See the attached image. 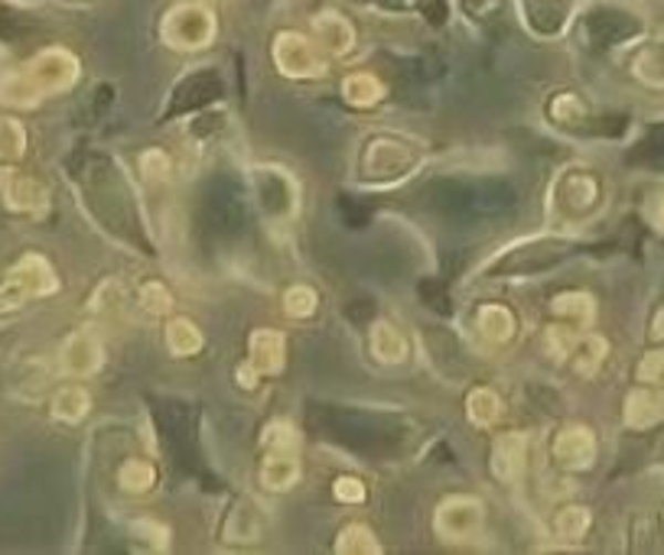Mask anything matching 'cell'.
Segmentation results:
<instances>
[{"label": "cell", "mask_w": 664, "mask_h": 555, "mask_svg": "<svg viewBox=\"0 0 664 555\" xmlns=\"http://www.w3.org/2000/svg\"><path fill=\"white\" fill-rule=\"evenodd\" d=\"M0 199L10 212H20V215H36L50 205L46 185L13 169H0Z\"/></svg>", "instance_id": "obj_8"}, {"label": "cell", "mask_w": 664, "mask_h": 555, "mask_svg": "<svg viewBox=\"0 0 664 555\" xmlns=\"http://www.w3.org/2000/svg\"><path fill=\"white\" fill-rule=\"evenodd\" d=\"M118 484H122L124 494H147L157 484V468L144 458H130L118 471Z\"/></svg>", "instance_id": "obj_27"}, {"label": "cell", "mask_w": 664, "mask_h": 555, "mask_svg": "<svg viewBox=\"0 0 664 555\" xmlns=\"http://www.w3.org/2000/svg\"><path fill=\"white\" fill-rule=\"evenodd\" d=\"M368 344H371V354L381 364H401L408 357V338L398 332L391 322H375Z\"/></svg>", "instance_id": "obj_17"}, {"label": "cell", "mask_w": 664, "mask_h": 555, "mask_svg": "<svg viewBox=\"0 0 664 555\" xmlns=\"http://www.w3.org/2000/svg\"><path fill=\"white\" fill-rule=\"evenodd\" d=\"M261 445H264L267 451H297L301 439H297V429H294L287 419H274V423L264 426Z\"/></svg>", "instance_id": "obj_30"}, {"label": "cell", "mask_w": 664, "mask_h": 555, "mask_svg": "<svg viewBox=\"0 0 664 555\" xmlns=\"http://www.w3.org/2000/svg\"><path fill=\"white\" fill-rule=\"evenodd\" d=\"M257 381H261V374L254 371V364H242V367H239V384H242L244 389H254L257 387Z\"/></svg>", "instance_id": "obj_38"}, {"label": "cell", "mask_w": 664, "mask_h": 555, "mask_svg": "<svg viewBox=\"0 0 664 555\" xmlns=\"http://www.w3.org/2000/svg\"><path fill=\"white\" fill-rule=\"evenodd\" d=\"M645 218L664 234V189L662 192H655V195H649V202H645Z\"/></svg>", "instance_id": "obj_37"}, {"label": "cell", "mask_w": 664, "mask_h": 555, "mask_svg": "<svg viewBox=\"0 0 664 555\" xmlns=\"http://www.w3.org/2000/svg\"><path fill=\"white\" fill-rule=\"evenodd\" d=\"M336 553L339 555H381L378 536L365 526V523H349L339 536H336Z\"/></svg>", "instance_id": "obj_26"}, {"label": "cell", "mask_w": 664, "mask_h": 555, "mask_svg": "<svg viewBox=\"0 0 664 555\" xmlns=\"http://www.w3.org/2000/svg\"><path fill=\"white\" fill-rule=\"evenodd\" d=\"M635 374H639L642 384H658V387H664V351L645 354V361L639 364Z\"/></svg>", "instance_id": "obj_35"}, {"label": "cell", "mask_w": 664, "mask_h": 555, "mask_svg": "<svg viewBox=\"0 0 664 555\" xmlns=\"http://www.w3.org/2000/svg\"><path fill=\"white\" fill-rule=\"evenodd\" d=\"M577 341H580V332H573V325H554V329H547V351L554 357H570L573 348H577Z\"/></svg>", "instance_id": "obj_33"}, {"label": "cell", "mask_w": 664, "mask_h": 555, "mask_svg": "<svg viewBox=\"0 0 664 555\" xmlns=\"http://www.w3.org/2000/svg\"><path fill=\"white\" fill-rule=\"evenodd\" d=\"M632 72H635L639 82H645V85H652V88H664V36L652 40V43L635 56Z\"/></svg>", "instance_id": "obj_23"}, {"label": "cell", "mask_w": 664, "mask_h": 555, "mask_svg": "<svg viewBox=\"0 0 664 555\" xmlns=\"http://www.w3.org/2000/svg\"><path fill=\"white\" fill-rule=\"evenodd\" d=\"M605 351H609V344H605V338L600 334H580V341H577V348H573V367L583 374V377H593L600 367H603L605 361Z\"/></svg>", "instance_id": "obj_25"}, {"label": "cell", "mask_w": 664, "mask_h": 555, "mask_svg": "<svg viewBox=\"0 0 664 555\" xmlns=\"http://www.w3.org/2000/svg\"><path fill=\"white\" fill-rule=\"evenodd\" d=\"M27 153V130L13 117H0V163H20Z\"/></svg>", "instance_id": "obj_28"}, {"label": "cell", "mask_w": 664, "mask_h": 555, "mask_svg": "<svg viewBox=\"0 0 664 555\" xmlns=\"http://www.w3.org/2000/svg\"><path fill=\"white\" fill-rule=\"evenodd\" d=\"M466 413H470V423H473V426L492 429V426L502 419L505 406H502V396H498L495 389L476 387L470 393V399H466Z\"/></svg>", "instance_id": "obj_22"}, {"label": "cell", "mask_w": 664, "mask_h": 555, "mask_svg": "<svg viewBox=\"0 0 664 555\" xmlns=\"http://www.w3.org/2000/svg\"><path fill=\"white\" fill-rule=\"evenodd\" d=\"M105 364V348L92 332H72L60 344V371L72 381L95 377Z\"/></svg>", "instance_id": "obj_6"}, {"label": "cell", "mask_w": 664, "mask_h": 555, "mask_svg": "<svg viewBox=\"0 0 664 555\" xmlns=\"http://www.w3.org/2000/svg\"><path fill=\"white\" fill-rule=\"evenodd\" d=\"M664 419V393L662 389L639 387L625 396V426L632 429H652Z\"/></svg>", "instance_id": "obj_14"}, {"label": "cell", "mask_w": 664, "mask_h": 555, "mask_svg": "<svg viewBox=\"0 0 664 555\" xmlns=\"http://www.w3.org/2000/svg\"><path fill=\"white\" fill-rule=\"evenodd\" d=\"M590 523H593L590 510L570 503V506H560V510H557V516H554V533H557L563 543H577V540L587 536Z\"/></svg>", "instance_id": "obj_24"}, {"label": "cell", "mask_w": 664, "mask_h": 555, "mask_svg": "<svg viewBox=\"0 0 664 555\" xmlns=\"http://www.w3.org/2000/svg\"><path fill=\"white\" fill-rule=\"evenodd\" d=\"M333 494L339 503H362L365 500V484L359 478H352V474H342L336 484H333Z\"/></svg>", "instance_id": "obj_36"}, {"label": "cell", "mask_w": 664, "mask_h": 555, "mask_svg": "<svg viewBox=\"0 0 664 555\" xmlns=\"http://www.w3.org/2000/svg\"><path fill=\"white\" fill-rule=\"evenodd\" d=\"M167 348H170V354H177V357H192V354H199L202 351V344H205V338H202V329L192 322V319H170L167 322Z\"/></svg>", "instance_id": "obj_20"}, {"label": "cell", "mask_w": 664, "mask_h": 555, "mask_svg": "<svg viewBox=\"0 0 664 555\" xmlns=\"http://www.w3.org/2000/svg\"><path fill=\"white\" fill-rule=\"evenodd\" d=\"M342 98H346L352 108H375V105L384 98V85H381V78L371 75V72H352V75H346V82H342Z\"/></svg>", "instance_id": "obj_19"}, {"label": "cell", "mask_w": 664, "mask_h": 555, "mask_svg": "<svg viewBox=\"0 0 664 555\" xmlns=\"http://www.w3.org/2000/svg\"><path fill=\"white\" fill-rule=\"evenodd\" d=\"M652 338H655V341H662L664 338V306L655 312V319H652Z\"/></svg>", "instance_id": "obj_39"}, {"label": "cell", "mask_w": 664, "mask_h": 555, "mask_svg": "<svg viewBox=\"0 0 664 555\" xmlns=\"http://www.w3.org/2000/svg\"><path fill=\"white\" fill-rule=\"evenodd\" d=\"M264 510H261V503H254V500H239L235 503V510L229 513V520H225V540L229 543H242V546H251V543H257L261 536H264Z\"/></svg>", "instance_id": "obj_12"}, {"label": "cell", "mask_w": 664, "mask_h": 555, "mask_svg": "<svg viewBox=\"0 0 664 555\" xmlns=\"http://www.w3.org/2000/svg\"><path fill=\"white\" fill-rule=\"evenodd\" d=\"M205 3H209V0H205Z\"/></svg>", "instance_id": "obj_40"}, {"label": "cell", "mask_w": 664, "mask_h": 555, "mask_svg": "<svg viewBox=\"0 0 664 555\" xmlns=\"http://www.w3.org/2000/svg\"><path fill=\"white\" fill-rule=\"evenodd\" d=\"M219 33V20L212 3L205 0H180L160 20V40L177 53H199L212 46Z\"/></svg>", "instance_id": "obj_2"}, {"label": "cell", "mask_w": 664, "mask_h": 555, "mask_svg": "<svg viewBox=\"0 0 664 555\" xmlns=\"http://www.w3.org/2000/svg\"><path fill=\"white\" fill-rule=\"evenodd\" d=\"M485 523V506L483 500L473 498V494H453L446 498L436 513H433V530L443 543H473L479 533H483Z\"/></svg>", "instance_id": "obj_5"}, {"label": "cell", "mask_w": 664, "mask_h": 555, "mask_svg": "<svg viewBox=\"0 0 664 555\" xmlns=\"http://www.w3.org/2000/svg\"><path fill=\"white\" fill-rule=\"evenodd\" d=\"M301 481V461L294 451H271L261 465V488L271 494H287Z\"/></svg>", "instance_id": "obj_13"}, {"label": "cell", "mask_w": 664, "mask_h": 555, "mask_svg": "<svg viewBox=\"0 0 664 555\" xmlns=\"http://www.w3.org/2000/svg\"><path fill=\"white\" fill-rule=\"evenodd\" d=\"M316 309H319V292H316L313 286L294 282V286L284 292V312H287L291 319H309V316H316Z\"/></svg>", "instance_id": "obj_29"}, {"label": "cell", "mask_w": 664, "mask_h": 555, "mask_svg": "<svg viewBox=\"0 0 664 555\" xmlns=\"http://www.w3.org/2000/svg\"><path fill=\"white\" fill-rule=\"evenodd\" d=\"M134 536L137 540H147V546H154V549H167L170 543V530L167 526H160V523H154V520H140V523H134Z\"/></svg>", "instance_id": "obj_34"}, {"label": "cell", "mask_w": 664, "mask_h": 555, "mask_svg": "<svg viewBox=\"0 0 664 555\" xmlns=\"http://www.w3.org/2000/svg\"><path fill=\"white\" fill-rule=\"evenodd\" d=\"M60 289V277L43 254H23L0 282V316L23 309L30 299L53 296Z\"/></svg>", "instance_id": "obj_3"}, {"label": "cell", "mask_w": 664, "mask_h": 555, "mask_svg": "<svg viewBox=\"0 0 664 555\" xmlns=\"http://www.w3.org/2000/svg\"><path fill=\"white\" fill-rule=\"evenodd\" d=\"M247 364H254L261 377L281 374L287 364V338L274 329H254L247 338Z\"/></svg>", "instance_id": "obj_11"}, {"label": "cell", "mask_w": 664, "mask_h": 555, "mask_svg": "<svg viewBox=\"0 0 664 555\" xmlns=\"http://www.w3.org/2000/svg\"><path fill=\"white\" fill-rule=\"evenodd\" d=\"M140 309H144L147 316H167V312L173 309V292H170L164 282L150 279V282L140 286Z\"/></svg>", "instance_id": "obj_31"}, {"label": "cell", "mask_w": 664, "mask_h": 555, "mask_svg": "<svg viewBox=\"0 0 664 555\" xmlns=\"http://www.w3.org/2000/svg\"><path fill=\"white\" fill-rule=\"evenodd\" d=\"M550 309L557 319H563L567 325H577V329H587L597 319V299L590 292H560V296H554Z\"/></svg>", "instance_id": "obj_16"}, {"label": "cell", "mask_w": 664, "mask_h": 555, "mask_svg": "<svg viewBox=\"0 0 664 555\" xmlns=\"http://www.w3.org/2000/svg\"><path fill=\"white\" fill-rule=\"evenodd\" d=\"M476 325H479V332H483L485 341H492V344H505V341H512V334H515V329H518L512 309H508V306H498V302H488V306L479 309Z\"/></svg>", "instance_id": "obj_18"}, {"label": "cell", "mask_w": 664, "mask_h": 555, "mask_svg": "<svg viewBox=\"0 0 664 555\" xmlns=\"http://www.w3.org/2000/svg\"><path fill=\"white\" fill-rule=\"evenodd\" d=\"M82 75V62L65 46H46L20 68L0 78V102L10 108H33L43 98L68 92Z\"/></svg>", "instance_id": "obj_1"}, {"label": "cell", "mask_w": 664, "mask_h": 555, "mask_svg": "<svg viewBox=\"0 0 664 555\" xmlns=\"http://www.w3.org/2000/svg\"><path fill=\"white\" fill-rule=\"evenodd\" d=\"M50 409H53V419H60L65 426H78L92 413V393L82 384H65L56 389Z\"/></svg>", "instance_id": "obj_15"}, {"label": "cell", "mask_w": 664, "mask_h": 555, "mask_svg": "<svg viewBox=\"0 0 664 555\" xmlns=\"http://www.w3.org/2000/svg\"><path fill=\"white\" fill-rule=\"evenodd\" d=\"M528 471V436L525 433H505L492 442V474L502 484H518Z\"/></svg>", "instance_id": "obj_9"}, {"label": "cell", "mask_w": 664, "mask_h": 555, "mask_svg": "<svg viewBox=\"0 0 664 555\" xmlns=\"http://www.w3.org/2000/svg\"><path fill=\"white\" fill-rule=\"evenodd\" d=\"M560 185H563V205H570V212H590L600 199V185L587 172H570Z\"/></svg>", "instance_id": "obj_21"}, {"label": "cell", "mask_w": 664, "mask_h": 555, "mask_svg": "<svg viewBox=\"0 0 664 555\" xmlns=\"http://www.w3.org/2000/svg\"><path fill=\"white\" fill-rule=\"evenodd\" d=\"M313 30V40L319 43V50L329 58H346L356 43H359V33L352 26V20L339 10H319L309 23Z\"/></svg>", "instance_id": "obj_7"}, {"label": "cell", "mask_w": 664, "mask_h": 555, "mask_svg": "<svg viewBox=\"0 0 664 555\" xmlns=\"http://www.w3.org/2000/svg\"><path fill=\"white\" fill-rule=\"evenodd\" d=\"M597 436L587 426H567L554 439V458L570 471H587L597 461Z\"/></svg>", "instance_id": "obj_10"}, {"label": "cell", "mask_w": 664, "mask_h": 555, "mask_svg": "<svg viewBox=\"0 0 664 555\" xmlns=\"http://www.w3.org/2000/svg\"><path fill=\"white\" fill-rule=\"evenodd\" d=\"M271 58L277 72L294 82L319 78L326 75V65H329V56L319 50V43L301 30H281L271 43Z\"/></svg>", "instance_id": "obj_4"}, {"label": "cell", "mask_w": 664, "mask_h": 555, "mask_svg": "<svg viewBox=\"0 0 664 555\" xmlns=\"http://www.w3.org/2000/svg\"><path fill=\"white\" fill-rule=\"evenodd\" d=\"M170 172H173V160L164 153V150H144L140 153V175L147 179V182H167L170 179Z\"/></svg>", "instance_id": "obj_32"}]
</instances>
